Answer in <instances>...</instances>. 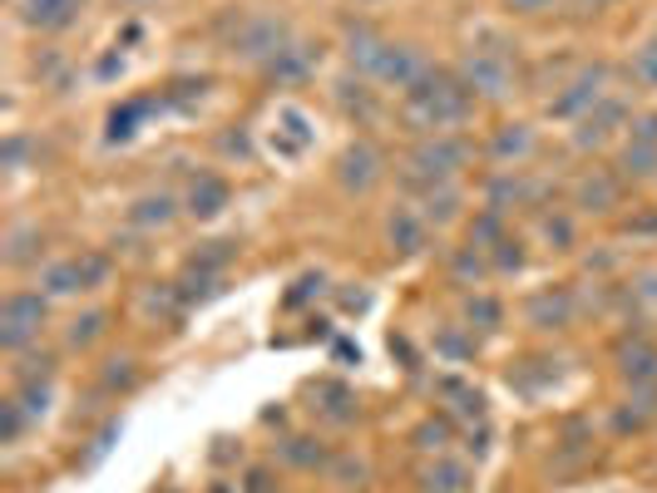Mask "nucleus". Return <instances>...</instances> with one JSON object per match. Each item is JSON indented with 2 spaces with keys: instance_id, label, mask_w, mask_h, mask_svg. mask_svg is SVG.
Returning <instances> with one entry per match:
<instances>
[{
  "instance_id": "obj_8",
  "label": "nucleus",
  "mask_w": 657,
  "mask_h": 493,
  "mask_svg": "<svg viewBox=\"0 0 657 493\" xmlns=\"http://www.w3.org/2000/svg\"><path fill=\"white\" fill-rule=\"evenodd\" d=\"M15 11L30 30H70L85 11V0H15Z\"/></svg>"
},
{
  "instance_id": "obj_10",
  "label": "nucleus",
  "mask_w": 657,
  "mask_h": 493,
  "mask_svg": "<svg viewBox=\"0 0 657 493\" xmlns=\"http://www.w3.org/2000/svg\"><path fill=\"white\" fill-rule=\"evenodd\" d=\"M376 178H381V153L371 143H351L342 153V188L367 193V188H376Z\"/></svg>"
},
{
  "instance_id": "obj_27",
  "label": "nucleus",
  "mask_w": 657,
  "mask_h": 493,
  "mask_svg": "<svg viewBox=\"0 0 657 493\" xmlns=\"http://www.w3.org/2000/svg\"><path fill=\"white\" fill-rule=\"evenodd\" d=\"M495 246H499V252H495V267H499V271H509V267L519 271V267H524V252H519V242H509V237H499Z\"/></svg>"
},
{
  "instance_id": "obj_33",
  "label": "nucleus",
  "mask_w": 657,
  "mask_h": 493,
  "mask_svg": "<svg viewBox=\"0 0 657 493\" xmlns=\"http://www.w3.org/2000/svg\"><path fill=\"white\" fill-rule=\"evenodd\" d=\"M248 493H268V473H252V479H248Z\"/></svg>"
},
{
  "instance_id": "obj_1",
  "label": "nucleus",
  "mask_w": 657,
  "mask_h": 493,
  "mask_svg": "<svg viewBox=\"0 0 657 493\" xmlns=\"http://www.w3.org/2000/svg\"><path fill=\"white\" fill-rule=\"evenodd\" d=\"M474 109V94L460 75H445V69H425L416 85L406 89V118L421 134H445L455 124H464Z\"/></svg>"
},
{
  "instance_id": "obj_12",
  "label": "nucleus",
  "mask_w": 657,
  "mask_h": 493,
  "mask_svg": "<svg viewBox=\"0 0 657 493\" xmlns=\"http://www.w3.org/2000/svg\"><path fill=\"white\" fill-rule=\"evenodd\" d=\"M598 99H604V69H583V75L569 85V94L554 99V114H559V118L588 114V109L598 104Z\"/></svg>"
},
{
  "instance_id": "obj_6",
  "label": "nucleus",
  "mask_w": 657,
  "mask_h": 493,
  "mask_svg": "<svg viewBox=\"0 0 657 493\" xmlns=\"http://www.w3.org/2000/svg\"><path fill=\"white\" fill-rule=\"evenodd\" d=\"M509 60L499 50H470L460 65V79L470 85V94H485V99H505L509 94Z\"/></svg>"
},
{
  "instance_id": "obj_24",
  "label": "nucleus",
  "mask_w": 657,
  "mask_h": 493,
  "mask_svg": "<svg viewBox=\"0 0 657 493\" xmlns=\"http://www.w3.org/2000/svg\"><path fill=\"white\" fill-rule=\"evenodd\" d=\"M25 405L21 400H5V405H0V444H15L21 440V429H25Z\"/></svg>"
},
{
  "instance_id": "obj_3",
  "label": "nucleus",
  "mask_w": 657,
  "mask_h": 493,
  "mask_svg": "<svg viewBox=\"0 0 657 493\" xmlns=\"http://www.w3.org/2000/svg\"><path fill=\"white\" fill-rule=\"evenodd\" d=\"M45 326V291H15L0 306V345L5 351H25Z\"/></svg>"
},
{
  "instance_id": "obj_5",
  "label": "nucleus",
  "mask_w": 657,
  "mask_h": 493,
  "mask_svg": "<svg viewBox=\"0 0 657 493\" xmlns=\"http://www.w3.org/2000/svg\"><path fill=\"white\" fill-rule=\"evenodd\" d=\"M287 45H292L287 21H277V15H248L233 35V50L243 54V60H262V65H268L277 50H287Z\"/></svg>"
},
{
  "instance_id": "obj_31",
  "label": "nucleus",
  "mask_w": 657,
  "mask_h": 493,
  "mask_svg": "<svg viewBox=\"0 0 657 493\" xmlns=\"http://www.w3.org/2000/svg\"><path fill=\"white\" fill-rule=\"evenodd\" d=\"M633 139H643V143H657V114L637 118V124H633Z\"/></svg>"
},
{
  "instance_id": "obj_22",
  "label": "nucleus",
  "mask_w": 657,
  "mask_h": 493,
  "mask_svg": "<svg viewBox=\"0 0 657 493\" xmlns=\"http://www.w3.org/2000/svg\"><path fill=\"white\" fill-rule=\"evenodd\" d=\"M579 203L588 207V213H608V207L618 203V188L608 178H583L579 182Z\"/></svg>"
},
{
  "instance_id": "obj_11",
  "label": "nucleus",
  "mask_w": 657,
  "mask_h": 493,
  "mask_svg": "<svg viewBox=\"0 0 657 493\" xmlns=\"http://www.w3.org/2000/svg\"><path fill=\"white\" fill-rule=\"evenodd\" d=\"M569 316H573V296L563 287L529 296V326H540V331H559V326H569Z\"/></svg>"
},
{
  "instance_id": "obj_2",
  "label": "nucleus",
  "mask_w": 657,
  "mask_h": 493,
  "mask_svg": "<svg viewBox=\"0 0 657 493\" xmlns=\"http://www.w3.org/2000/svg\"><path fill=\"white\" fill-rule=\"evenodd\" d=\"M464 163H470V143L450 139V134H431L425 143H416V149H410V173H416L425 188H435V182H450Z\"/></svg>"
},
{
  "instance_id": "obj_29",
  "label": "nucleus",
  "mask_w": 657,
  "mask_h": 493,
  "mask_svg": "<svg viewBox=\"0 0 657 493\" xmlns=\"http://www.w3.org/2000/svg\"><path fill=\"white\" fill-rule=\"evenodd\" d=\"M470 321H485V326H499V306L489 296H480V301H470Z\"/></svg>"
},
{
  "instance_id": "obj_20",
  "label": "nucleus",
  "mask_w": 657,
  "mask_h": 493,
  "mask_svg": "<svg viewBox=\"0 0 657 493\" xmlns=\"http://www.w3.org/2000/svg\"><path fill=\"white\" fill-rule=\"evenodd\" d=\"M153 104H159V99H134V104L114 109V114H109V143L129 139V134H134V124H139L144 114H153Z\"/></svg>"
},
{
  "instance_id": "obj_15",
  "label": "nucleus",
  "mask_w": 657,
  "mask_h": 493,
  "mask_svg": "<svg viewBox=\"0 0 657 493\" xmlns=\"http://www.w3.org/2000/svg\"><path fill=\"white\" fill-rule=\"evenodd\" d=\"M386 232H391V246H400L406 257H416V252L425 246V217H421V213H410V207H400V213L391 217Z\"/></svg>"
},
{
  "instance_id": "obj_17",
  "label": "nucleus",
  "mask_w": 657,
  "mask_h": 493,
  "mask_svg": "<svg viewBox=\"0 0 657 493\" xmlns=\"http://www.w3.org/2000/svg\"><path fill=\"white\" fill-rule=\"evenodd\" d=\"M623 376L633 380V385H647V380H657V345H647V341L623 345Z\"/></svg>"
},
{
  "instance_id": "obj_23",
  "label": "nucleus",
  "mask_w": 657,
  "mask_h": 493,
  "mask_svg": "<svg viewBox=\"0 0 657 493\" xmlns=\"http://www.w3.org/2000/svg\"><path fill=\"white\" fill-rule=\"evenodd\" d=\"M623 173H628V178H653V173H657V143H643V139L628 143Z\"/></svg>"
},
{
  "instance_id": "obj_19",
  "label": "nucleus",
  "mask_w": 657,
  "mask_h": 493,
  "mask_svg": "<svg viewBox=\"0 0 657 493\" xmlns=\"http://www.w3.org/2000/svg\"><path fill=\"white\" fill-rule=\"evenodd\" d=\"M455 213H460V193H455L450 182H435L431 193H425L421 217H425V223H450Z\"/></svg>"
},
{
  "instance_id": "obj_18",
  "label": "nucleus",
  "mask_w": 657,
  "mask_h": 493,
  "mask_svg": "<svg viewBox=\"0 0 657 493\" xmlns=\"http://www.w3.org/2000/svg\"><path fill=\"white\" fill-rule=\"evenodd\" d=\"M534 149V134H529V124H505V129L495 134V143H489V153L495 159H524V153Z\"/></svg>"
},
{
  "instance_id": "obj_16",
  "label": "nucleus",
  "mask_w": 657,
  "mask_h": 493,
  "mask_svg": "<svg viewBox=\"0 0 657 493\" xmlns=\"http://www.w3.org/2000/svg\"><path fill=\"white\" fill-rule=\"evenodd\" d=\"M464 483H470V469L455 459H435L421 473V493H464Z\"/></svg>"
},
{
  "instance_id": "obj_25",
  "label": "nucleus",
  "mask_w": 657,
  "mask_h": 493,
  "mask_svg": "<svg viewBox=\"0 0 657 493\" xmlns=\"http://www.w3.org/2000/svg\"><path fill=\"white\" fill-rule=\"evenodd\" d=\"M633 75L643 79L647 89H657V45H643V50H637V60H633Z\"/></svg>"
},
{
  "instance_id": "obj_13",
  "label": "nucleus",
  "mask_w": 657,
  "mask_h": 493,
  "mask_svg": "<svg viewBox=\"0 0 657 493\" xmlns=\"http://www.w3.org/2000/svg\"><path fill=\"white\" fill-rule=\"evenodd\" d=\"M623 118H628V104H623V99H608V94H604V99H598V104L588 109V114H583L579 143H583V149H588V143H604L608 134H613L618 124H623Z\"/></svg>"
},
{
  "instance_id": "obj_34",
  "label": "nucleus",
  "mask_w": 657,
  "mask_h": 493,
  "mask_svg": "<svg viewBox=\"0 0 657 493\" xmlns=\"http://www.w3.org/2000/svg\"><path fill=\"white\" fill-rule=\"evenodd\" d=\"M593 5H604V0H593Z\"/></svg>"
},
{
  "instance_id": "obj_14",
  "label": "nucleus",
  "mask_w": 657,
  "mask_h": 493,
  "mask_svg": "<svg viewBox=\"0 0 657 493\" xmlns=\"http://www.w3.org/2000/svg\"><path fill=\"white\" fill-rule=\"evenodd\" d=\"M312 69H317V50L312 45H297V40L268 60V75L277 79V85H297V79H307Z\"/></svg>"
},
{
  "instance_id": "obj_21",
  "label": "nucleus",
  "mask_w": 657,
  "mask_h": 493,
  "mask_svg": "<svg viewBox=\"0 0 657 493\" xmlns=\"http://www.w3.org/2000/svg\"><path fill=\"white\" fill-rule=\"evenodd\" d=\"M129 223H139V227H163V223H173V198H169V193L139 198V203H134V213H129Z\"/></svg>"
},
{
  "instance_id": "obj_35",
  "label": "nucleus",
  "mask_w": 657,
  "mask_h": 493,
  "mask_svg": "<svg viewBox=\"0 0 657 493\" xmlns=\"http://www.w3.org/2000/svg\"><path fill=\"white\" fill-rule=\"evenodd\" d=\"M653 45H657V40H653Z\"/></svg>"
},
{
  "instance_id": "obj_4",
  "label": "nucleus",
  "mask_w": 657,
  "mask_h": 493,
  "mask_svg": "<svg viewBox=\"0 0 657 493\" xmlns=\"http://www.w3.org/2000/svg\"><path fill=\"white\" fill-rule=\"evenodd\" d=\"M104 281H109V257H70V262L45 267L40 287L45 296H75V291H95Z\"/></svg>"
},
{
  "instance_id": "obj_7",
  "label": "nucleus",
  "mask_w": 657,
  "mask_h": 493,
  "mask_svg": "<svg viewBox=\"0 0 657 493\" xmlns=\"http://www.w3.org/2000/svg\"><path fill=\"white\" fill-rule=\"evenodd\" d=\"M367 75H376L381 85H396V89H410L416 85V79L425 75V60L416 50H410V45H381L376 50V60H371L367 65Z\"/></svg>"
},
{
  "instance_id": "obj_26",
  "label": "nucleus",
  "mask_w": 657,
  "mask_h": 493,
  "mask_svg": "<svg viewBox=\"0 0 657 493\" xmlns=\"http://www.w3.org/2000/svg\"><path fill=\"white\" fill-rule=\"evenodd\" d=\"M99 331H104V312H89L85 321H75V331H70V341H75V345H89Z\"/></svg>"
},
{
  "instance_id": "obj_9",
  "label": "nucleus",
  "mask_w": 657,
  "mask_h": 493,
  "mask_svg": "<svg viewBox=\"0 0 657 493\" xmlns=\"http://www.w3.org/2000/svg\"><path fill=\"white\" fill-rule=\"evenodd\" d=\"M227 203H233V188H227V178H218V173H198L194 188H188V213H194L198 223H213Z\"/></svg>"
},
{
  "instance_id": "obj_28",
  "label": "nucleus",
  "mask_w": 657,
  "mask_h": 493,
  "mask_svg": "<svg viewBox=\"0 0 657 493\" xmlns=\"http://www.w3.org/2000/svg\"><path fill=\"white\" fill-rule=\"evenodd\" d=\"M455 271H460V277H485V257H480V252H460V257H455Z\"/></svg>"
},
{
  "instance_id": "obj_30",
  "label": "nucleus",
  "mask_w": 657,
  "mask_h": 493,
  "mask_svg": "<svg viewBox=\"0 0 657 493\" xmlns=\"http://www.w3.org/2000/svg\"><path fill=\"white\" fill-rule=\"evenodd\" d=\"M445 434H450V429H445V425H435V419H431V425H421V434H416V440H421L425 450H441V444H445Z\"/></svg>"
},
{
  "instance_id": "obj_32",
  "label": "nucleus",
  "mask_w": 657,
  "mask_h": 493,
  "mask_svg": "<svg viewBox=\"0 0 657 493\" xmlns=\"http://www.w3.org/2000/svg\"><path fill=\"white\" fill-rule=\"evenodd\" d=\"M509 5H515V11H524V15H534V11H544L549 0H509Z\"/></svg>"
}]
</instances>
